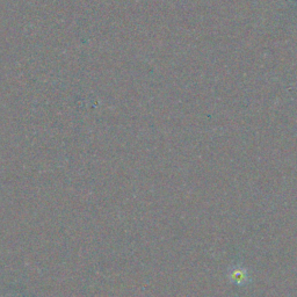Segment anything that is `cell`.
Instances as JSON below:
<instances>
[{
    "instance_id": "cell-1",
    "label": "cell",
    "mask_w": 297,
    "mask_h": 297,
    "mask_svg": "<svg viewBox=\"0 0 297 297\" xmlns=\"http://www.w3.org/2000/svg\"><path fill=\"white\" fill-rule=\"evenodd\" d=\"M230 279L232 282H235L236 285H240V283L247 282V274L243 268L239 267H235L234 269L230 272Z\"/></svg>"
}]
</instances>
